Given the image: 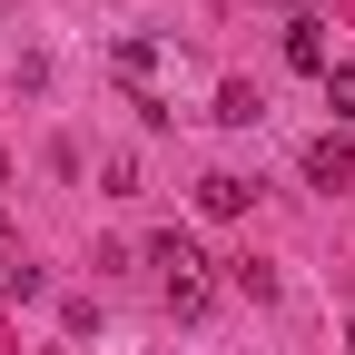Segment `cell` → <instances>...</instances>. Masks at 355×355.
I'll return each mask as SVG.
<instances>
[{"mask_svg":"<svg viewBox=\"0 0 355 355\" xmlns=\"http://www.w3.org/2000/svg\"><path fill=\"white\" fill-rule=\"evenodd\" d=\"M0 286H10V247H0Z\"/></svg>","mask_w":355,"mask_h":355,"instance_id":"8","label":"cell"},{"mask_svg":"<svg viewBox=\"0 0 355 355\" xmlns=\"http://www.w3.org/2000/svg\"><path fill=\"white\" fill-rule=\"evenodd\" d=\"M306 178H316L326 198H336V188H355V148H345V139H306Z\"/></svg>","mask_w":355,"mask_h":355,"instance_id":"2","label":"cell"},{"mask_svg":"<svg viewBox=\"0 0 355 355\" xmlns=\"http://www.w3.org/2000/svg\"><path fill=\"white\" fill-rule=\"evenodd\" d=\"M326 109L355 119V60H326Z\"/></svg>","mask_w":355,"mask_h":355,"instance_id":"6","label":"cell"},{"mask_svg":"<svg viewBox=\"0 0 355 355\" xmlns=\"http://www.w3.org/2000/svg\"><path fill=\"white\" fill-rule=\"evenodd\" d=\"M148 266H158V286H168V306H178V316H207V306H217V277H207V257L188 247V237H148Z\"/></svg>","mask_w":355,"mask_h":355,"instance_id":"1","label":"cell"},{"mask_svg":"<svg viewBox=\"0 0 355 355\" xmlns=\"http://www.w3.org/2000/svg\"><path fill=\"white\" fill-rule=\"evenodd\" d=\"M217 119H227V128H257V119H266V99H257L247 79H227V89H217Z\"/></svg>","mask_w":355,"mask_h":355,"instance_id":"5","label":"cell"},{"mask_svg":"<svg viewBox=\"0 0 355 355\" xmlns=\"http://www.w3.org/2000/svg\"><path fill=\"white\" fill-rule=\"evenodd\" d=\"M286 69H306V79H326V20H286Z\"/></svg>","mask_w":355,"mask_h":355,"instance_id":"3","label":"cell"},{"mask_svg":"<svg viewBox=\"0 0 355 355\" xmlns=\"http://www.w3.org/2000/svg\"><path fill=\"white\" fill-rule=\"evenodd\" d=\"M345 345H355V316H345Z\"/></svg>","mask_w":355,"mask_h":355,"instance_id":"9","label":"cell"},{"mask_svg":"<svg viewBox=\"0 0 355 355\" xmlns=\"http://www.w3.org/2000/svg\"><path fill=\"white\" fill-rule=\"evenodd\" d=\"M119 79H139V89L158 79V50H148V40H119Z\"/></svg>","mask_w":355,"mask_h":355,"instance_id":"7","label":"cell"},{"mask_svg":"<svg viewBox=\"0 0 355 355\" xmlns=\"http://www.w3.org/2000/svg\"><path fill=\"white\" fill-rule=\"evenodd\" d=\"M247 198H257V188H247L237 168H207V178H198V207H207V217H247Z\"/></svg>","mask_w":355,"mask_h":355,"instance_id":"4","label":"cell"},{"mask_svg":"<svg viewBox=\"0 0 355 355\" xmlns=\"http://www.w3.org/2000/svg\"><path fill=\"white\" fill-rule=\"evenodd\" d=\"M0 178H10V168H0Z\"/></svg>","mask_w":355,"mask_h":355,"instance_id":"10","label":"cell"}]
</instances>
